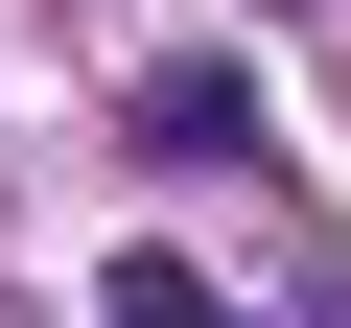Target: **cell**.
Segmentation results:
<instances>
[{"label":"cell","mask_w":351,"mask_h":328,"mask_svg":"<svg viewBox=\"0 0 351 328\" xmlns=\"http://www.w3.org/2000/svg\"><path fill=\"white\" fill-rule=\"evenodd\" d=\"M117 328H211V281L188 258H117Z\"/></svg>","instance_id":"6da1fadb"}]
</instances>
